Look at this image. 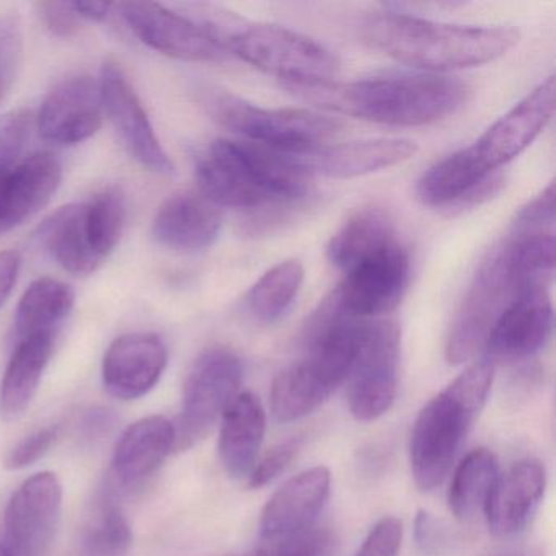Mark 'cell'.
<instances>
[{"label": "cell", "mask_w": 556, "mask_h": 556, "mask_svg": "<svg viewBox=\"0 0 556 556\" xmlns=\"http://www.w3.org/2000/svg\"><path fill=\"white\" fill-rule=\"evenodd\" d=\"M200 193L217 207L281 219L307 203L312 175L292 154L217 139L197 155Z\"/></svg>", "instance_id": "1"}, {"label": "cell", "mask_w": 556, "mask_h": 556, "mask_svg": "<svg viewBox=\"0 0 556 556\" xmlns=\"http://www.w3.org/2000/svg\"><path fill=\"white\" fill-rule=\"evenodd\" d=\"M282 87L318 109L389 126L431 125L457 112L470 92L462 80L426 73Z\"/></svg>", "instance_id": "2"}, {"label": "cell", "mask_w": 556, "mask_h": 556, "mask_svg": "<svg viewBox=\"0 0 556 556\" xmlns=\"http://www.w3.org/2000/svg\"><path fill=\"white\" fill-rule=\"evenodd\" d=\"M364 43L426 74L483 66L503 58L519 41L507 27L438 24L400 12L372 15L361 27Z\"/></svg>", "instance_id": "3"}, {"label": "cell", "mask_w": 556, "mask_h": 556, "mask_svg": "<svg viewBox=\"0 0 556 556\" xmlns=\"http://www.w3.org/2000/svg\"><path fill=\"white\" fill-rule=\"evenodd\" d=\"M366 321L346 317L333 295L312 317L305 331V356L276 376L271 412L276 421L311 415L346 383Z\"/></svg>", "instance_id": "4"}, {"label": "cell", "mask_w": 556, "mask_h": 556, "mask_svg": "<svg viewBox=\"0 0 556 556\" xmlns=\"http://www.w3.org/2000/svg\"><path fill=\"white\" fill-rule=\"evenodd\" d=\"M494 366L484 356L475 361L419 413L409 444L419 490H434L447 477L468 428L490 395Z\"/></svg>", "instance_id": "5"}, {"label": "cell", "mask_w": 556, "mask_h": 556, "mask_svg": "<svg viewBox=\"0 0 556 556\" xmlns=\"http://www.w3.org/2000/svg\"><path fill=\"white\" fill-rule=\"evenodd\" d=\"M197 96L217 125L243 136L247 142L285 154L324 148L343 131V125L330 116L308 110L263 109L219 87L201 86Z\"/></svg>", "instance_id": "6"}, {"label": "cell", "mask_w": 556, "mask_h": 556, "mask_svg": "<svg viewBox=\"0 0 556 556\" xmlns=\"http://www.w3.org/2000/svg\"><path fill=\"white\" fill-rule=\"evenodd\" d=\"M523 273L510 239L481 263L448 330L445 343L448 363L457 366L477 356L486 346L491 330L507 305L523 292L542 288Z\"/></svg>", "instance_id": "7"}, {"label": "cell", "mask_w": 556, "mask_h": 556, "mask_svg": "<svg viewBox=\"0 0 556 556\" xmlns=\"http://www.w3.org/2000/svg\"><path fill=\"white\" fill-rule=\"evenodd\" d=\"M226 54L282 79V84L325 83L340 73V60L318 41L268 24H247L230 15L217 38Z\"/></svg>", "instance_id": "8"}, {"label": "cell", "mask_w": 556, "mask_h": 556, "mask_svg": "<svg viewBox=\"0 0 556 556\" xmlns=\"http://www.w3.org/2000/svg\"><path fill=\"white\" fill-rule=\"evenodd\" d=\"M242 377V361L229 348L214 346L201 353L185 380L184 405L174 425L177 451L193 447L213 431L239 395Z\"/></svg>", "instance_id": "9"}, {"label": "cell", "mask_w": 556, "mask_h": 556, "mask_svg": "<svg viewBox=\"0 0 556 556\" xmlns=\"http://www.w3.org/2000/svg\"><path fill=\"white\" fill-rule=\"evenodd\" d=\"M402 333L390 320L366 321L346 379L348 406L357 421H374L395 402Z\"/></svg>", "instance_id": "10"}, {"label": "cell", "mask_w": 556, "mask_h": 556, "mask_svg": "<svg viewBox=\"0 0 556 556\" xmlns=\"http://www.w3.org/2000/svg\"><path fill=\"white\" fill-rule=\"evenodd\" d=\"M408 282V252L393 240L344 273L333 298L346 317L366 321L392 312L402 302Z\"/></svg>", "instance_id": "11"}, {"label": "cell", "mask_w": 556, "mask_h": 556, "mask_svg": "<svg viewBox=\"0 0 556 556\" xmlns=\"http://www.w3.org/2000/svg\"><path fill=\"white\" fill-rule=\"evenodd\" d=\"M63 486L56 475L41 471L12 496L4 516V546L12 556H43L60 527Z\"/></svg>", "instance_id": "12"}, {"label": "cell", "mask_w": 556, "mask_h": 556, "mask_svg": "<svg viewBox=\"0 0 556 556\" xmlns=\"http://www.w3.org/2000/svg\"><path fill=\"white\" fill-rule=\"evenodd\" d=\"M99 84L105 116L126 152L152 174H174V162L162 148L148 112L122 67L110 61L103 64Z\"/></svg>", "instance_id": "13"}, {"label": "cell", "mask_w": 556, "mask_h": 556, "mask_svg": "<svg viewBox=\"0 0 556 556\" xmlns=\"http://www.w3.org/2000/svg\"><path fill=\"white\" fill-rule=\"evenodd\" d=\"M115 8L131 34L157 53L188 63H216L227 56L190 18L172 5L123 2Z\"/></svg>", "instance_id": "14"}, {"label": "cell", "mask_w": 556, "mask_h": 556, "mask_svg": "<svg viewBox=\"0 0 556 556\" xmlns=\"http://www.w3.org/2000/svg\"><path fill=\"white\" fill-rule=\"evenodd\" d=\"M105 110L99 80L87 74L61 80L41 103L35 126L45 141L76 146L102 128Z\"/></svg>", "instance_id": "15"}, {"label": "cell", "mask_w": 556, "mask_h": 556, "mask_svg": "<svg viewBox=\"0 0 556 556\" xmlns=\"http://www.w3.org/2000/svg\"><path fill=\"white\" fill-rule=\"evenodd\" d=\"M63 180V164L51 151L14 162L0 161V236L27 223L48 206Z\"/></svg>", "instance_id": "16"}, {"label": "cell", "mask_w": 556, "mask_h": 556, "mask_svg": "<svg viewBox=\"0 0 556 556\" xmlns=\"http://www.w3.org/2000/svg\"><path fill=\"white\" fill-rule=\"evenodd\" d=\"M555 99L556 84L549 77L470 146L478 164L494 174V170L522 154L553 118Z\"/></svg>", "instance_id": "17"}, {"label": "cell", "mask_w": 556, "mask_h": 556, "mask_svg": "<svg viewBox=\"0 0 556 556\" xmlns=\"http://www.w3.org/2000/svg\"><path fill=\"white\" fill-rule=\"evenodd\" d=\"M552 328L548 289H530L510 302L500 315L484 346V357L494 364L527 359L545 346Z\"/></svg>", "instance_id": "18"}, {"label": "cell", "mask_w": 556, "mask_h": 556, "mask_svg": "<svg viewBox=\"0 0 556 556\" xmlns=\"http://www.w3.org/2000/svg\"><path fill=\"white\" fill-rule=\"evenodd\" d=\"M167 363V346L157 334H123L103 357V386L116 399H141L157 386Z\"/></svg>", "instance_id": "19"}, {"label": "cell", "mask_w": 556, "mask_h": 556, "mask_svg": "<svg viewBox=\"0 0 556 556\" xmlns=\"http://www.w3.org/2000/svg\"><path fill=\"white\" fill-rule=\"evenodd\" d=\"M416 152L418 146L412 139L382 138L324 146L292 155L311 175L346 180L395 167L415 157Z\"/></svg>", "instance_id": "20"}, {"label": "cell", "mask_w": 556, "mask_h": 556, "mask_svg": "<svg viewBox=\"0 0 556 556\" xmlns=\"http://www.w3.org/2000/svg\"><path fill=\"white\" fill-rule=\"evenodd\" d=\"M223 227L219 207L193 191L168 198L152 220V237L159 245L178 253L210 249Z\"/></svg>", "instance_id": "21"}, {"label": "cell", "mask_w": 556, "mask_h": 556, "mask_svg": "<svg viewBox=\"0 0 556 556\" xmlns=\"http://www.w3.org/2000/svg\"><path fill=\"white\" fill-rule=\"evenodd\" d=\"M331 475L314 467L286 481L266 503L260 519L263 540L288 535L315 526L330 496Z\"/></svg>", "instance_id": "22"}, {"label": "cell", "mask_w": 556, "mask_h": 556, "mask_svg": "<svg viewBox=\"0 0 556 556\" xmlns=\"http://www.w3.org/2000/svg\"><path fill=\"white\" fill-rule=\"evenodd\" d=\"M546 490V470L540 462L522 460L497 477L484 507L488 527L494 535L520 532L539 509Z\"/></svg>", "instance_id": "23"}, {"label": "cell", "mask_w": 556, "mask_h": 556, "mask_svg": "<svg viewBox=\"0 0 556 556\" xmlns=\"http://www.w3.org/2000/svg\"><path fill=\"white\" fill-rule=\"evenodd\" d=\"M175 448V426L165 416L139 419L123 432L113 454V473L119 486H141Z\"/></svg>", "instance_id": "24"}, {"label": "cell", "mask_w": 556, "mask_h": 556, "mask_svg": "<svg viewBox=\"0 0 556 556\" xmlns=\"http://www.w3.org/2000/svg\"><path fill=\"white\" fill-rule=\"evenodd\" d=\"M266 429V413L258 396L239 393L220 418L219 458L232 478H249L256 465Z\"/></svg>", "instance_id": "25"}, {"label": "cell", "mask_w": 556, "mask_h": 556, "mask_svg": "<svg viewBox=\"0 0 556 556\" xmlns=\"http://www.w3.org/2000/svg\"><path fill=\"white\" fill-rule=\"evenodd\" d=\"M470 148L462 149L432 165L416 185V197L428 207H448L477 201L493 190V178Z\"/></svg>", "instance_id": "26"}, {"label": "cell", "mask_w": 556, "mask_h": 556, "mask_svg": "<svg viewBox=\"0 0 556 556\" xmlns=\"http://www.w3.org/2000/svg\"><path fill=\"white\" fill-rule=\"evenodd\" d=\"M54 350V334H34L17 340L0 382V416L15 419L24 415L40 389Z\"/></svg>", "instance_id": "27"}, {"label": "cell", "mask_w": 556, "mask_h": 556, "mask_svg": "<svg viewBox=\"0 0 556 556\" xmlns=\"http://www.w3.org/2000/svg\"><path fill=\"white\" fill-rule=\"evenodd\" d=\"M40 245L74 276H90L103 265L87 236L84 203L67 204L51 214L38 229Z\"/></svg>", "instance_id": "28"}, {"label": "cell", "mask_w": 556, "mask_h": 556, "mask_svg": "<svg viewBox=\"0 0 556 556\" xmlns=\"http://www.w3.org/2000/svg\"><path fill=\"white\" fill-rule=\"evenodd\" d=\"M396 240L389 214L370 206L356 211L328 243V260L340 271H350L357 263Z\"/></svg>", "instance_id": "29"}, {"label": "cell", "mask_w": 556, "mask_h": 556, "mask_svg": "<svg viewBox=\"0 0 556 556\" xmlns=\"http://www.w3.org/2000/svg\"><path fill=\"white\" fill-rule=\"evenodd\" d=\"M76 302L71 286L53 278H40L28 286L15 315V338L56 334V328L70 317Z\"/></svg>", "instance_id": "30"}, {"label": "cell", "mask_w": 556, "mask_h": 556, "mask_svg": "<svg viewBox=\"0 0 556 556\" xmlns=\"http://www.w3.org/2000/svg\"><path fill=\"white\" fill-rule=\"evenodd\" d=\"M500 477L493 452L475 448L455 468L448 488V507L460 522H471L484 513L491 490Z\"/></svg>", "instance_id": "31"}, {"label": "cell", "mask_w": 556, "mask_h": 556, "mask_svg": "<svg viewBox=\"0 0 556 556\" xmlns=\"http://www.w3.org/2000/svg\"><path fill=\"white\" fill-rule=\"evenodd\" d=\"M304 282V266L286 260L266 271L245 295L247 312L260 324H275L291 307Z\"/></svg>", "instance_id": "32"}, {"label": "cell", "mask_w": 556, "mask_h": 556, "mask_svg": "<svg viewBox=\"0 0 556 556\" xmlns=\"http://www.w3.org/2000/svg\"><path fill=\"white\" fill-rule=\"evenodd\" d=\"M87 236L97 255L105 262L122 240L125 229L126 204L122 191H102L84 203Z\"/></svg>", "instance_id": "33"}, {"label": "cell", "mask_w": 556, "mask_h": 556, "mask_svg": "<svg viewBox=\"0 0 556 556\" xmlns=\"http://www.w3.org/2000/svg\"><path fill=\"white\" fill-rule=\"evenodd\" d=\"M132 543L131 526L112 501H103L83 533V556H125Z\"/></svg>", "instance_id": "34"}, {"label": "cell", "mask_w": 556, "mask_h": 556, "mask_svg": "<svg viewBox=\"0 0 556 556\" xmlns=\"http://www.w3.org/2000/svg\"><path fill=\"white\" fill-rule=\"evenodd\" d=\"M24 58V30L17 15L0 17V103L17 80Z\"/></svg>", "instance_id": "35"}, {"label": "cell", "mask_w": 556, "mask_h": 556, "mask_svg": "<svg viewBox=\"0 0 556 556\" xmlns=\"http://www.w3.org/2000/svg\"><path fill=\"white\" fill-rule=\"evenodd\" d=\"M330 536L317 527L299 530L288 535L263 540L252 556H324L330 548Z\"/></svg>", "instance_id": "36"}, {"label": "cell", "mask_w": 556, "mask_h": 556, "mask_svg": "<svg viewBox=\"0 0 556 556\" xmlns=\"http://www.w3.org/2000/svg\"><path fill=\"white\" fill-rule=\"evenodd\" d=\"M35 126V115L27 110L12 113L0 125V161L14 162L27 155Z\"/></svg>", "instance_id": "37"}, {"label": "cell", "mask_w": 556, "mask_h": 556, "mask_svg": "<svg viewBox=\"0 0 556 556\" xmlns=\"http://www.w3.org/2000/svg\"><path fill=\"white\" fill-rule=\"evenodd\" d=\"M555 224V184H549L539 197L520 210L514 220V233L553 232Z\"/></svg>", "instance_id": "38"}, {"label": "cell", "mask_w": 556, "mask_h": 556, "mask_svg": "<svg viewBox=\"0 0 556 556\" xmlns=\"http://www.w3.org/2000/svg\"><path fill=\"white\" fill-rule=\"evenodd\" d=\"M58 439L56 428H43L22 439L5 454L4 465L9 470H22L40 460Z\"/></svg>", "instance_id": "39"}, {"label": "cell", "mask_w": 556, "mask_h": 556, "mask_svg": "<svg viewBox=\"0 0 556 556\" xmlns=\"http://www.w3.org/2000/svg\"><path fill=\"white\" fill-rule=\"evenodd\" d=\"M402 542V520L396 517H383L370 530L356 556H399Z\"/></svg>", "instance_id": "40"}, {"label": "cell", "mask_w": 556, "mask_h": 556, "mask_svg": "<svg viewBox=\"0 0 556 556\" xmlns=\"http://www.w3.org/2000/svg\"><path fill=\"white\" fill-rule=\"evenodd\" d=\"M298 451L299 441H295V439L282 442V444L273 447L271 451L258 462V465H255L253 470L250 471L249 486L252 488V490H258V488L271 483L275 478L285 473L286 468L294 460Z\"/></svg>", "instance_id": "41"}, {"label": "cell", "mask_w": 556, "mask_h": 556, "mask_svg": "<svg viewBox=\"0 0 556 556\" xmlns=\"http://www.w3.org/2000/svg\"><path fill=\"white\" fill-rule=\"evenodd\" d=\"M38 17L54 37H76L83 30V18L76 14L71 2H38Z\"/></svg>", "instance_id": "42"}, {"label": "cell", "mask_w": 556, "mask_h": 556, "mask_svg": "<svg viewBox=\"0 0 556 556\" xmlns=\"http://www.w3.org/2000/svg\"><path fill=\"white\" fill-rule=\"evenodd\" d=\"M21 271V255L17 252L0 253V307L11 298Z\"/></svg>", "instance_id": "43"}, {"label": "cell", "mask_w": 556, "mask_h": 556, "mask_svg": "<svg viewBox=\"0 0 556 556\" xmlns=\"http://www.w3.org/2000/svg\"><path fill=\"white\" fill-rule=\"evenodd\" d=\"M76 14L83 18V22H90V24H102L112 14V9L115 8L109 2H93V0H76L71 2Z\"/></svg>", "instance_id": "44"}, {"label": "cell", "mask_w": 556, "mask_h": 556, "mask_svg": "<svg viewBox=\"0 0 556 556\" xmlns=\"http://www.w3.org/2000/svg\"><path fill=\"white\" fill-rule=\"evenodd\" d=\"M493 556H540L539 553L532 549H513V552L496 553Z\"/></svg>", "instance_id": "45"}, {"label": "cell", "mask_w": 556, "mask_h": 556, "mask_svg": "<svg viewBox=\"0 0 556 556\" xmlns=\"http://www.w3.org/2000/svg\"><path fill=\"white\" fill-rule=\"evenodd\" d=\"M0 556H12L9 549L4 545H0Z\"/></svg>", "instance_id": "46"}]
</instances>
